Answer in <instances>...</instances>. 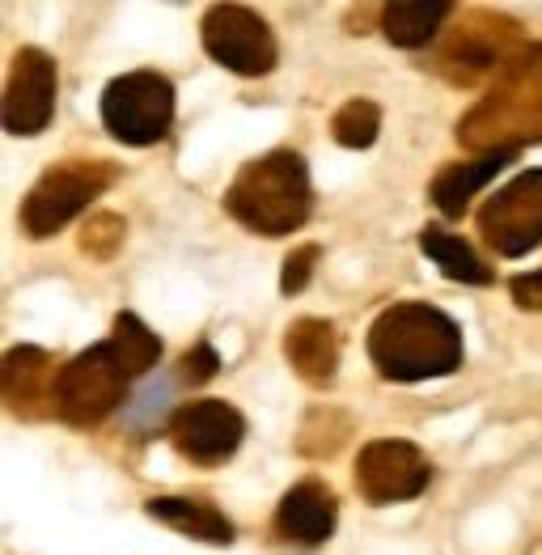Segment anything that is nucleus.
I'll list each match as a JSON object with an SVG mask.
<instances>
[{"mask_svg": "<svg viewBox=\"0 0 542 555\" xmlns=\"http://www.w3.org/2000/svg\"><path fill=\"white\" fill-rule=\"evenodd\" d=\"M204 47L217 64H225L237 77H263L275 68V35L271 26L242 4H217L204 17Z\"/></svg>", "mask_w": 542, "mask_h": 555, "instance_id": "5", "label": "nucleus"}, {"mask_svg": "<svg viewBox=\"0 0 542 555\" xmlns=\"http://www.w3.org/2000/svg\"><path fill=\"white\" fill-rule=\"evenodd\" d=\"M111 348H115V357L128 365V373H149L157 361H162V339H157L149 326L140 323L136 314H128V310L115 319Z\"/></svg>", "mask_w": 542, "mask_h": 555, "instance_id": "17", "label": "nucleus"}, {"mask_svg": "<svg viewBox=\"0 0 542 555\" xmlns=\"http://www.w3.org/2000/svg\"><path fill=\"white\" fill-rule=\"evenodd\" d=\"M179 373H182V382H204V377H212V373H217V352H212L208 344H195Z\"/></svg>", "mask_w": 542, "mask_h": 555, "instance_id": "20", "label": "nucleus"}, {"mask_svg": "<svg viewBox=\"0 0 542 555\" xmlns=\"http://www.w3.org/2000/svg\"><path fill=\"white\" fill-rule=\"evenodd\" d=\"M111 183L106 166H90V162H73V166H51L39 186L26 195L22 204V225L35 237H47L60 225H68L81 208H90L93 195Z\"/></svg>", "mask_w": 542, "mask_h": 555, "instance_id": "6", "label": "nucleus"}, {"mask_svg": "<svg viewBox=\"0 0 542 555\" xmlns=\"http://www.w3.org/2000/svg\"><path fill=\"white\" fill-rule=\"evenodd\" d=\"M450 17L446 0H395L382 13V30L395 47H428Z\"/></svg>", "mask_w": 542, "mask_h": 555, "instance_id": "14", "label": "nucleus"}, {"mask_svg": "<svg viewBox=\"0 0 542 555\" xmlns=\"http://www.w3.org/2000/svg\"><path fill=\"white\" fill-rule=\"evenodd\" d=\"M170 437L182 450V459H191L195 466H217L242 446L246 420L221 399H199L170 416Z\"/></svg>", "mask_w": 542, "mask_h": 555, "instance_id": "7", "label": "nucleus"}, {"mask_svg": "<svg viewBox=\"0 0 542 555\" xmlns=\"http://www.w3.org/2000/svg\"><path fill=\"white\" fill-rule=\"evenodd\" d=\"M149 513L170 526V530H182L191 539H204V543H233V526L229 517L217 505H204V501H186V496H157L149 501Z\"/></svg>", "mask_w": 542, "mask_h": 555, "instance_id": "13", "label": "nucleus"}, {"mask_svg": "<svg viewBox=\"0 0 542 555\" xmlns=\"http://www.w3.org/2000/svg\"><path fill=\"white\" fill-rule=\"evenodd\" d=\"M483 233L500 255H526L542 237V170L521 175L483 208Z\"/></svg>", "mask_w": 542, "mask_h": 555, "instance_id": "9", "label": "nucleus"}, {"mask_svg": "<svg viewBox=\"0 0 542 555\" xmlns=\"http://www.w3.org/2000/svg\"><path fill=\"white\" fill-rule=\"evenodd\" d=\"M377 124H382V115H377L373 102H348L331 119V132H335L339 144H348V149H369L373 137H377Z\"/></svg>", "mask_w": 542, "mask_h": 555, "instance_id": "18", "label": "nucleus"}, {"mask_svg": "<svg viewBox=\"0 0 542 555\" xmlns=\"http://www.w3.org/2000/svg\"><path fill=\"white\" fill-rule=\"evenodd\" d=\"M51 111H55V64L47 51L26 47L9 68L0 119L13 137H35L51 124Z\"/></svg>", "mask_w": 542, "mask_h": 555, "instance_id": "8", "label": "nucleus"}, {"mask_svg": "<svg viewBox=\"0 0 542 555\" xmlns=\"http://www.w3.org/2000/svg\"><path fill=\"white\" fill-rule=\"evenodd\" d=\"M314 263H318V246H306V250H293V255H288V263H284V293H288V297L310 284Z\"/></svg>", "mask_w": 542, "mask_h": 555, "instance_id": "19", "label": "nucleus"}, {"mask_svg": "<svg viewBox=\"0 0 542 555\" xmlns=\"http://www.w3.org/2000/svg\"><path fill=\"white\" fill-rule=\"evenodd\" d=\"M517 149H521V144H496L492 153H479V157L466 162V166H446V170L437 175V183H433V204H437L446 217H462L466 204H470V195L488 183V179H496L500 170L517 157Z\"/></svg>", "mask_w": 542, "mask_h": 555, "instance_id": "12", "label": "nucleus"}, {"mask_svg": "<svg viewBox=\"0 0 542 555\" xmlns=\"http://www.w3.org/2000/svg\"><path fill=\"white\" fill-rule=\"evenodd\" d=\"M310 170L297 153H268L250 162L225 195L229 217L246 221L259 233H288L310 221Z\"/></svg>", "mask_w": 542, "mask_h": 555, "instance_id": "2", "label": "nucleus"}, {"mask_svg": "<svg viewBox=\"0 0 542 555\" xmlns=\"http://www.w3.org/2000/svg\"><path fill=\"white\" fill-rule=\"evenodd\" d=\"M513 293H517V301H521V306L542 310V272H534V276H521L517 284H513Z\"/></svg>", "mask_w": 542, "mask_h": 555, "instance_id": "21", "label": "nucleus"}, {"mask_svg": "<svg viewBox=\"0 0 542 555\" xmlns=\"http://www.w3.org/2000/svg\"><path fill=\"white\" fill-rule=\"evenodd\" d=\"M424 255L446 272L450 280H457V284H479V288H488L492 284V268L475 255V246L470 242H462V237H453V233L446 230H424Z\"/></svg>", "mask_w": 542, "mask_h": 555, "instance_id": "15", "label": "nucleus"}, {"mask_svg": "<svg viewBox=\"0 0 542 555\" xmlns=\"http://www.w3.org/2000/svg\"><path fill=\"white\" fill-rule=\"evenodd\" d=\"M288 357L301 377H310L314 386L331 382L335 370V335L326 323H297L288 331Z\"/></svg>", "mask_w": 542, "mask_h": 555, "instance_id": "16", "label": "nucleus"}, {"mask_svg": "<svg viewBox=\"0 0 542 555\" xmlns=\"http://www.w3.org/2000/svg\"><path fill=\"white\" fill-rule=\"evenodd\" d=\"M175 119V86L162 73H124L102 90V124L124 144H157Z\"/></svg>", "mask_w": 542, "mask_h": 555, "instance_id": "3", "label": "nucleus"}, {"mask_svg": "<svg viewBox=\"0 0 542 555\" xmlns=\"http://www.w3.org/2000/svg\"><path fill=\"white\" fill-rule=\"evenodd\" d=\"M335 517H339L335 496H331L318 479H301V483L280 501V509H275V530H280V539H288V543L318 547V543L331 539Z\"/></svg>", "mask_w": 542, "mask_h": 555, "instance_id": "11", "label": "nucleus"}, {"mask_svg": "<svg viewBox=\"0 0 542 555\" xmlns=\"http://www.w3.org/2000/svg\"><path fill=\"white\" fill-rule=\"evenodd\" d=\"M428 475H433L428 463L406 441H373L361 454V463H357V479H361L364 501H373V505H390V501L420 496L428 488Z\"/></svg>", "mask_w": 542, "mask_h": 555, "instance_id": "10", "label": "nucleus"}, {"mask_svg": "<svg viewBox=\"0 0 542 555\" xmlns=\"http://www.w3.org/2000/svg\"><path fill=\"white\" fill-rule=\"evenodd\" d=\"M369 357L390 382H424L462 365V331L450 314L403 301L390 306L369 331Z\"/></svg>", "mask_w": 542, "mask_h": 555, "instance_id": "1", "label": "nucleus"}, {"mask_svg": "<svg viewBox=\"0 0 542 555\" xmlns=\"http://www.w3.org/2000/svg\"><path fill=\"white\" fill-rule=\"evenodd\" d=\"M128 365L115 357V348H111V339L106 344H93L90 352H81L64 377H60V386H55V403H60V412L64 420H73V424H93V420H102L106 412H115V403L124 399V390H128Z\"/></svg>", "mask_w": 542, "mask_h": 555, "instance_id": "4", "label": "nucleus"}]
</instances>
